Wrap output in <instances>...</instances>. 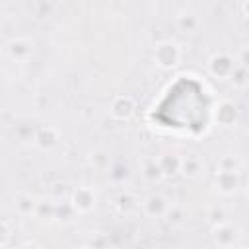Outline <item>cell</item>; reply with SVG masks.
<instances>
[{
    "instance_id": "6da1fadb",
    "label": "cell",
    "mask_w": 249,
    "mask_h": 249,
    "mask_svg": "<svg viewBox=\"0 0 249 249\" xmlns=\"http://www.w3.org/2000/svg\"><path fill=\"white\" fill-rule=\"evenodd\" d=\"M154 62L161 70H173L181 62V49L175 41H160L154 47Z\"/></svg>"
},
{
    "instance_id": "7a4b0ae2",
    "label": "cell",
    "mask_w": 249,
    "mask_h": 249,
    "mask_svg": "<svg viewBox=\"0 0 249 249\" xmlns=\"http://www.w3.org/2000/svg\"><path fill=\"white\" fill-rule=\"evenodd\" d=\"M235 62L237 60L231 54H228V53H216V54H212L208 58L206 68H208L210 76H214L218 80H230L231 74H233V70H235V66H237Z\"/></svg>"
},
{
    "instance_id": "3957f363",
    "label": "cell",
    "mask_w": 249,
    "mask_h": 249,
    "mask_svg": "<svg viewBox=\"0 0 249 249\" xmlns=\"http://www.w3.org/2000/svg\"><path fill=\"white\" fill-rule=\"evenodd\" d=\"M95 202H97V195L88 185L76 187L70 195V204H72L76 214H89L95 208Z\"/></svg>"
},
{
    "instance_id": "277c9868",
    "label": "cell",
    "mask_w": 249,
    "mask_h": 249,
    "mask_svg": "<svg viewBox=\"0 0 249 249\" xmlns=\"http://www.w3.org/2000/svg\"><path fill=\"white\" fill-rule=\"evenodd\" d=\"M210 237H212V243H214L218 249H233V245L237 243L239 231H237V228L231 226L230 222H222V224L212 226Z\"/></svg>"
},
{
    "instance_id": "5b68a950",
    "label": "cell",
    "mask_w": 249,
    "mask_h": 249,
    "mask_svg": "<svg viewBox=\"0 0 249 249\" xmlns=\"http://www.w3.org/2000/svg\"><path fill=\"white\" fill-rule=\"evenodd\" d=\"M214 121L220 126H224V128H230V126L237 124V121H239V107H237V103H233L231 99L218 101V105L214 107Z\"/></svg>"
},
{
    "instance_id": "8992f818",
    "label": "cell",
    "mask_w": 249,
    "mask_h": 249,
    "mask_svg": "<svg viewBox=\"0 0 249 249\" xmlns=\"http://www.w3.org/2000/svg\"><path fill=\"white\" fill-rule=\"evenodd\" d=\"M214 187L220 195L231 196L241 187V175L239 171H216L214 175Z\"/></svg>"
},
{
    "instance_id": "52a82bcc",
    "label": "cell",
    "mask_w": 249,
    "mask_h": 249,
    "mask_svg": "<svg viewBox=\"0 0 249 249\" xmlns=\"http://www.w3.org/2000/svg\"><path fill=\"white\" fill-rule=\"evenodd\" d=\"M109 111H111V117L117 121H130L136 113V103L130 95H117L111 101Z\"/></svg>"
},
{
    "instance_id": "ba28073f",
    "label": "cell",
    "mask_w": 249,
    "mask_h": 249,
    "mask_svg": "<svg viewBox=\"0 0 249 249\" xmlns=\"http://www.w3.org/2000/svg\"><path fill=\"white\" fill-rule=\"evenodd\" d=\"M169 204H171V202L167 200L165 195H161V193H152V195H148V196L144 198L142 210H144V214L150 216V218H163V214L167 212Z\"/></svg>"
},
{
    "instance_id": "9c48e42d",
    "label": "cell",
    "mask_w": 249,
    "mask_h": 249,
    "mask_svg": "<svg viewBox=\"0 0 249 249\" xmlns=\"http://www.w3.org/2000/svg\"><path fill=\"white\" fill-rule=\"evenodd\" d=\"M60 140V132L54 126H41L33 134V144L39 150H53Z\"/></svg>"
},
{
    "instance_id": "30bf717a",
    "label": "cell",
    "mask_w": 249,
    "mask_h": 249,
    "mask_svg": "<svg viewBox=\"0 0 249 249\" xmlns=\"http://www.w3.org/2000/svg\"><path fill=\"white\" fill-rule=\"evenodd\" d=\"M202 171H204V161L200 160V156L191 154L187 158H181L179 175H183L185 179H196L202 175Z\"/></svg>"
},
{
    "instance_id": "8fae6325",
    "label": "cell",
    "mask_w": 249,
    "mask_h": 249,
    "mask_svg": "<svg viewBox=\"0 0 249 249\" xmlns=\"http://www.w3.org/2000/svg\"><path fill=\"white\" fill-rule=\"evenodd\" d=\"M8 54L14 58V60H27L33 53V41L27 39V37H21V39H14L8 43Z\"/></svg>"
},
{
    "instance_id": "7c38bea8",
    "label": "cell",
    "mask_w": 249,
    "mask_h": 249,
    "mask_svg": "<svg viewBox=\"0 0 249 249\" xmlns=\"http://www.w3.org/2000/svg\"><path fill=\"white\" fill-rule=\"evenodd\" d=\"M156 161H158V165H160L163 177H175V175H179L181 156H177L175 152H165V154H161Z\"/></svg>"
},
{
    "instance_id": "4fadbf2b",
    "label": "cell",
    "mask_w": 249,
    "mask_h": 249,
    "mask_svg": "<svg viewBox=\"0 0 249 249\" xmlns=\"http://www.w3.org/2000/svg\"><path fill=\"white\" fill-rule=\"evenodd\" d=\"M175 23H177V29L179 31H183V33H195L200 27V18L193 10H183V12L177 14Z\"/></svg>"
},
{
    "instance_id": "5bb4252c",
    "label": "cell",
    "mask_w": 249,
    "mask_h": 249,
    "mask_svg": "<svg viewBox=\"0 0 249 249\" xmlns=\"http://www.w3.org/2000/svg\"><path fill=\"white\" fill-rule=\"evenodd\" d=\"M113 204H115V210H117L119 214L126 216V214H130V212H134V210H136L138 200H136V196H134L132 193L123 191V193H119V195L115 196Z\"/></svg>"
},
{
    "instance_id": "9a60e30c",
    "label": "cell",
    "mask_w": 249,
    "mask_h": 249,
    "mask_svg": "<svg viewBox=\"0 0 249 249\" xmlns=\"http://www.w3.org/2000/svg\"><path fill=\"white\" fill-rule=\"evenodd\" d=\"M54 208H56V202L53 198H43V200H37L33 214L41 222H53L54 220Z\"/></svg>"
},
{
    "instance_id": "2e32d148",
    "label": "cell",
    "mask_w": 249,
    "mask_h": 249,
    "mask_svg": "<svg viewBox=\"0 0 249 249\" xmlns=\"http://www.w3.org/2000/svg\"><path fill=\"white\" fill-rule=\"evenodd\" d=\"M185 218H187L185 208H183V206H179V204H169L167 212L163 214L165 224H167V226H171V228H179V226H183V224H185Z\"/></svg>"
},
{
    "instance_id": "e0dca14e",
    "label": "cell",
    "mask_w": 249,
    "mask_h": 249,
    "mask_svg": "<svg viewBox=\"0 0 249 249\" xmlns=\"http://www.w3.org/2000/svg\"><path fill=\"white\" fill-rule=\"evenodd\" d=\"M142 175H144V179H146L148 183H158V181L163 179V173H161V169H160L156 158L144 161V165H142Z\"/></svg>"
},
{
    "instance_id": "ac0fdd59",
    "label": "cell",
    "mask_w": 249,
    "mask_h": 249,
    "mask_svg": "<svg viewBox=\"0 0 249 249\" xmlns=\"http://www.w3.org/2000/svg\"><path fill=\"white\" fill-rule=\"evenodd\" d=\"M16 210H18V214H21V216H31L33 212H35V204H37V200L31 196V195H25V193H21V195H18L16 196Z\"/></svg>"
},
{
    "instance_id": "d6986e66",
    "label": "cell",
    "mask_w": 249,
    "mask_h": 249,
    "mask_svg": "<svg viewBox=\"0 0 249 249\" xmlns=\"http://www.w3.org/2000/svg\"><path fill=\"white\" fill-rule=\"evenodd\" d=\"M74 216H76V212H74V208H72L70 202H64V200H58V202H56L54 220H58V222H62V224H70V222L74 220Z\"/></svg>"
},
{
    "instance_id": "ffe728a7",
    "label": "cell",
    "mask_w": 249,
    "mask_h": 249,
    "mask_svg": "<svg viewBox=\"0 0 249 249\" xmlns=\"http://www.w3.org/2000/svg\"><path fill=\"white\" fill-rule=\"evenodd\" d=\"M218 171H239V160L231 154H224L218 160Z\"/></svg>"
},
{
    "instance_id": "44dd1931",
    "label": "cell",
    "mask_w": 249,
    "mask_h": 249,
    "mask_svg": "<svg viewBox=\"0 0 249 249\" xmlns=\"http://www.w3.org/2000/svg\"><path fill=\"white\" fill-rule=\"evenodd\" d=\"M247 76H249L247 68H245V66H239V64H237L230 80L233 82V86H235V88H241V89H243V88L247 86Z\"/></svg>"
},
{
    "instance_id": "7402d4cb",
    "label": "cell",
    "mask_w": 249,
    "mask_h": 249,
    "mask_svg": "<svg viewBox=\"0 0 249 249\" xmlns=\"http://www.w3.org/2000/svg\"><path fill=\"white\" fill-rule=\"evenodd\" d=\"M109 175H111L113 181H123V179L128 177V167H126L124 163H115V165L111 167Z\"/></svg>"
},
{
    "instance_id": "603a6c76",
    "label": "cell",
    "mask_w": 249,
    "mask_h": 249,
    "mask_svg": "<svg viewBox=\"0 0 249 249\" xmlns=\"http://www.w3.org/2000/svg\"><path fill=\"white\" fill-rule=\"evenodd\" d=\"M208 220H210L212 226L226 222V212H224V208H220V206H212L210 212H208Z\"/></svg>"
},
{
    "instance_id": "cb8c5ba5",
    "label": "cell",
    "mask_w": 249,
    "mask_h": 249,
    "mask_svg": "<svg viewBox=\"0 0 249 249\" xmlns=\"http://www.w3.org/2000/svg\"><path fill=\"white\" fill-rule=\"evenodd\" d=\"M10 237H12V231H10L8 224L0 220V249H2V247H6V245L10 243Z\"/></svg>"
},
{
    "instance_id": "d4e9b609",
    "label": "cell",
    "mask_w": 249,
    "mask_h": 249,
    "mask_svg": "<svg viewBox=\"0 0 249 249\" xmlns=\"http://www.w3.org/2000/svg\"><path fill=\"white\" fill-rule=\"evenodd\" d=\"M91 161H93L97 167H105V165H107V161H109V158H107V154H105V152H95V154L91 156Z\"/></svg>"
},
{
    "instance_id": "484cf974",
    "label": "cell",
    "mask_w": 249,
    "mask_h": 249,
    "mask_svg": "<svg viewBox=\"0 0 249 249\" xmlns=\"http://www.w3.org/2000/svg\"><path fill=\"white\" fill-rule=\"evenodd\" d=\"M247 64H249V51H247V47H243L241 49V54H239V66H245L247 68Z\"/></svg>"
},
{
    "instance_id": "4316f807",
    "label": "cell",
    "mask_w": 249,
    "mask_h": 249,
    "mask_svg": "<svg viewBox=\"0 0 249 249\" xmlns=\"http://www.w3.org/2000/svg\"><path fill=\"white\" fill-rule=\"evenodd\" d=\"M19 249H43V247L39 243H35V241H25V243H21Z\"/></svg>"
},
{
    "instance_id": "83f0119b",
    "label": "cell",
    "mask_w": 249,
    "mask_h": 249,
    "mask_svg": "<svg viewBox=\"0 0 249 249\" xmlns=\"http://www.w3.org/2000/svg\"><path fill=\"white\" fill-rule=\"evenodd\" d=\"M241 14H243V18H249V0L241 2Z\"/></svg>"
},
{
    "instance_id": "f1b7e54d",
    "label": "cell",
    "mask_w": 249,
    "mask_h": 249,
    "mask_svg": "<svg viewBox=\"0 0 249 249\" xmlns=\"http://www.w3.org/2000/svg\"><path fill=\"white\" fill-rule=\"evenodd\" d=\"M2 58H4V54H2V49H0V66H2Z\"/></svg>"
},
{
    "instance_id": "f546056e",
    "label": "cell",
    "mask_w": 249,
    "mask_h": 249,
    "mask_svg": "<svg viewBox=\"0 0 249 249\" xmlns=\"http://www.w3.org/2000/svg\"><path fill=\"white\" fill-rule=\"evenodd\" d=\"M78 249H89V247H88V245H84V247H78Z\"/></svg>"
},
{
    "instance_id": "4dcf8cb0",
    "label": "cell",
    "mask_w": 249,
    "mask_h": 249,
    "mask_svg": "<svg viewBox=\"0 0 249 249\" xmlns=\"http://www.w3.org/2000/svg\"><path fill=\"white\" fill-rule=\"evenodd\" d=\"M243 249H245V247H243Z\"/></svg>"
}]
</instances>
